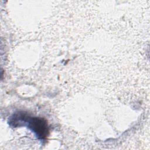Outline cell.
<instances>
[{"label": "cell", "instance_id": "1", "mask_svg": "<svg viewBox=\"0 0 150 150\" xmlns=\"http://www.w3.org/2000/svg\"><path fill=\"white\" fill-rule=\"evenodd\" d=\"M19 117L18 120H11L10 122L17 123L18 121L28 122V127L36 134L40 139H45L49 134V128L46 121L39 117H30L26 113L20 112L16 114ZM13 124V125H14Z\"/></svg>", "mask_w": 150, "mask_h": 150}]
</instances>
